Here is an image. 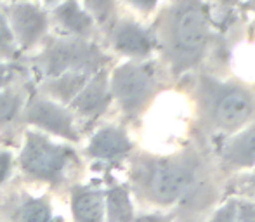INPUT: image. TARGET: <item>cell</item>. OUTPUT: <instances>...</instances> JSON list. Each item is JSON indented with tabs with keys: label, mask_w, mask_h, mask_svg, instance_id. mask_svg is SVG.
<instances>
[{
	"label": "cell",
	"mask_w": 255,
	"mask_h": 222,
	"mask_svg": "<svg viewBox=\"0 0 255 222\" xmlns=\"http://www.w3.org/2000/svg\"><path fill=\"white\" fill-rule=\"evenodd\" d=\"M167 40L174 71H186L202 61L210 42V17L203 0H177L174 3Z\"/></svg>",
	"instance_id": "1"
},
{
	"label": "cell",
	"mask_w": 255,
	"mask_h": 222,
	"mask_svg": "<svg viewBox=\"0 0 255 222\" xmlns=\"http://www.w3.org/2000/svg\"><path fill=\"white\" fill-rule=\"evenodd\" d=\"M208 113L217 127L236 132L254 118L255 98L238 84L212 82L208 89Z\"/></svg>",
	"instance_id": "2"
},
{
	"label": "cell",
	"mask_w": 255,
	"mask_h": 222,
	"mask_svg": "<svg viewBox=\"0 0 255 222\" xmlns=\"http://www.w3.org/2000/svg\"><path fill=\"white\" fill-rule=\"evenodd\" d=\"M195 172L184 162L172 158L154 160L142 175L144 195L156 205H174L188 193Z\"/></svg>",
	"instance_id": "3"
},
{
	"label": "cell",
	"mask_w": 255,
	"mask_h": 222,
	"mask_svg": "<svg viewBox=\"0 0 255 222\" xmlns=\"http://www.w3.org/2000/svg\"><path fill=\"white\" fill-rule=\"evenodd\" d=\"M70 153L68 149L54 144L40 134L28 132L19 163L28 175L40 181H59L66 168Z\"/></svg>",
	"instance_id": "4"
},
{
	"label": "cell",
	"mask_w": 255,
	"mask_h": 222,
	"mask_svg": "<svg viewBox=\"0 0 255 222\" xmlns=\"http://www.w3.org/2000/svg\"><path fill=\"white\" fill-rule=\"evenodd\" d=\"M154 89V70L146 63H127L117 68L111 78V92L125 113L144 106Z\"/></svg>",
	"instance_id": "5"
},
{
	"label": "cell",
	"mask_w": 255,
	"mask_h": 222,
	"mask_svg": "<svg viewBox=\"0 0 255 222\" xmlns=\"http://www.w3.org/2000/svg\"><path fill=\"white\" fill-rule=\"evenodd\" d=\"M98 61V52L82 42H56L45 54L44 68L51 77L70 71H89Z\"/></svg>",
	"instance_id": "6"
},
{
	"label": "cell",
	"mask_w": 255,
	"mask_h": 222,
	"mask_svg": "<svg viewBox=\"0 0 255 222\" xmlns=\"http://www.w3.org/2000/svg\"><path fill=\"white\" fill-rule=\"evenodd\" d=\"M10 30L23 47L35 45L47 30V17L33 3H16L10 7Z\"/></svg>",
	"instance_id": "7"
},
{
	"label": "cell",
	"mask_w": 255,
	"mask_h": 222,
	"mask_svg": "<svg viewBox=\"0 0 255 222\" xmlns=\"http://www.w3.org/2000/svg\"><path fill=\"white\" fill-rule=\"evenodd\" d=\"M28 121L37 127L61 135L64 139L77 141V134L73 128V118L66 110L54 105L51 101H37L30 106L26 114Z\"/></svg>",
	"instance_id": "8"
},
{
	"label": "cell",
	"mask_w": 255,
	"mask_h": 222,
	"mask_svg": "<svg viewBox=\"0 0 255 222\" xmlns=\"http://www.w3.org/2000/svg\"><path fill=\"white\" fill-rule=\"evenodd\" d=\"M221 162L228 168H254L255 167V125L236 130L235 135L222 144Z\"/></svg>",
	"instance_id": "9"
},
{
	"label": "cell",
	"mask_w": 255,
	"mask_h": 222,
	"mask_svg": "<svg viewBox=\"0 0 255 222\" xmlns=\"http://www.w3.org/2000/svg\"><path fill=\"white\" fill-rule=\"evenodd\" d=\"M130 148L132 144L124 130L117 127H106L92 137L89 144V155L99 160L113 162L127 155Z\"/></svg>",
	"instance_id": "10"
},
{
	"label": "cell",
	"mask_w": 255,
	"mask_h": 222,
	"mask_svg": "<svg viewBox=\"0 0 255 222\" xmlns=\"http://www.w3.org/2000/svg\"><path fill=\"white\" fill-rule=\"evenodd\" d=\"M113 44L118 52L130 57H144L151 52L153 38L142 26L135 23H122L115 30Z\"/></svg>",
	"instance_id": "11"
},
{
	"label": "cell",
	"mask_w": 255,
	"mask_h": 222,
	"mask_svg": "<svg viewBox=\"0 0 255 222\" xmlns=\"http://www.w3.org/2000/svg\"><path fill=\"white\" fill-rule=\"evenodd\" d=\"M108 105V80L106 75H96L84 85L71 101V108L82 114L99 113Z\"/></svg>",
	"instance_id": "12"
},
{
	"label": "cell",
	"mask_w": 255,
	"mask_h": 222,
	"mask_svg": "<svg viewBox=\"0 0 255 222\" xmlns=\"http://www.w3.org/2000/svg\"><path fill=\"white\" fill-rule=\"evenodd\" d=\"M73 214L77 222H103L106 214L104 195L96 189H78L73 195Z\"/></svg>",
	"instance_id": "13"
},
{
	"label": "cell",
	"mask_w": 255,
	"mask_h": 222,
	"mask_svg": "<svg viewBox=\"0 0 255 222\" xmlns=\"http://www.w3.org/2000/svg\"><path fill=\"white\" fill-rule=\"evenodd\" d=\"M56 21L73 35H87L92 28V19L80 9L75 0H64L56 9Z\"/></svg>",
	"instance_id": "14"
},
{
	"label": "cell",
	"mask_w": 255,
	"mask_h": 222,
	"mask_svg": "<svg viewBox=\"0 0 255 222\" xmlns=\"http://www.w3.org/2000/svg\"><path fill=\"white\" fill-rule=\"evenodd\" d=\"M210 222H255V203L247 198L228 200L215 210Z\"/></svg>",
	"instance_id": "15"
},
{
	"label": "cell",
	"mask_w": 255,
	"mask_h": 222,
	"mask_svg": "<svg viewBox=\"0 0 255 222\" xmlns=\"http://www.w3.org/2000/svg\"><path fill=\"white\" fill-rule=\"evenodd\" d=\"M104 202H106V214L110 222H134L132 203L125 188L122 186L113 188L104 196Z\"/></svg>",
	"instance_id": "16"
},
{
	"label": "cell",
	"mask_w": 255,
	"mask_h": 222,
	"mask_svg": "<svg viewBox=\"0 0 255 222\" xmlns=\"http://www.w3.org/2000/svg\"><path fill=\"white\" fill-rule=\"evenodd\" d=\"M19 222H54L51 207L44 200H30L21 209Z\"/></svg>",
	"instance_id": "17"
},
{
	"label": "cell",
	"mask_w": 255,
	"mask_h": 222,
	"mask_svg": "<svg viewBox=\"0 0 255 222\" xmlns=\"http://www.w3.org/2000/svg\"><path fill=\"white\" fill-rule=\"evenodd\" d=\"M21 108V99L17 94H12L9 91L0 92V123H9L14 120L17 111Z\"/></svg>",
	"instance_id": "18"
},
{
	"label": "cell",
	"mask_w": 255,
	"mask_h": 222,
	"mask_svg": "<svg viewBox=\"0 0 255 222\" xmlns=\"http://www.w3.org/2000/svg\"><path fill=\"white\" fill-rule=\"evenodd\" d=\"M14 51H16V38L5 17L0 14V56L9 57L14 54Z\"/></svg>",
	"instance_id": "19"
},
{
	"label": "cell",
	"mask_w": 255,
	"mask_h": 222,
	"mask_svg": "<svg viewBox=\"0 0 255 222\" xmlns=\"http://www.w3.org/2000/svg\"><path fill=\"white\" fill-rule=\"evenodd\" d=\"M85 7L89 14H92L96 19L106 21L113 12L115 0H85Z\"/></svg>",
	"instance_id": "20"
},
{
	"label": "cell",
	"mask_w": 255,
	"mask_h": 222,
	"mask_svg": "<svg viewBox=\"0 0 255 222\" xmlns=\"http://www.w3.org/2000/svg\"><path fill=\"white\" fill-rule=\"evenodd\" d=\"M243 191H245V195L250 196V198H247V200L255 203V167H254V170L243 179Z\"/></svg>",
	"instance_id": "21"
},
{
	"label": "cell",
	"mask_w": 255,
	"mask_h": 222,
	"mask_svg": "<svg viewBox=\"0 0 255 222\" xmlns=\"http://www.w3.org/2000/svg\"><path fill=\"white\" fill-rule=\"evenodd\" d=\"M10 163H12V158H10L9 153H0V184L7 179L10 172Z\"/></svg>",
	"instance_id": "22"
},
{
	"label": "cell",
	"mask_w": 255,
	"mask_h": 222,
	"mask_svg": "<svg viewBox=\"0 0 255 222\" xmlns=\"http://www.w3.org/2000/svg\"><path fill=\"white\" fill-rule=\"evenodd\" d=\"M128 2H130L135 9L142 10V12H149V10H153L154 7H156L158 0H128Z\"/></svg>",
	"instance_id": "23"
},
{
	"label": "cell",
	"mask_w": 255,
	"mask_h": 222,
	"mask_svg": "<svg viewBox=\"0 0 255 222\" xmlns=\"http://www.w3.org/2000/svg\"><path fill=\"white\" fill-rule=\"evenodd\" d=\"M10 77H12V71H10V68L2 66V64H0V87H2L3 84H7V82L10 80Z\"/></svg>",
	"instance_id": "24"
},
{
	"label": "cell",
	"mask_w": 255,
	"mask_h": 222,
	"mask_svg": "<svg viewBox=\"0 0 255 222\" xmlns=\"http://www.w3.org/2000/svg\"><path fill=\"white\" fill-rule=\"evenodd\" d=\"M224 3H228V5H235L236 2H240V0H222Z\"/></svg>",
	"instance_id": "25"
},
{
	"label": "cell",
	"mask_w": 255,
	"mask_h": 222,
	"mask_svg": "<svg viewBox=\"0 0 255 222\" xmlns=\"http://www.w3.org/2000/svg\"><path fill=\"white\" fill-rule=\"evenodd\" d=\"M47 3H52V2H57V0H45Z\"/></svg>",
	"instance_id": "26"
}]
</instances>
